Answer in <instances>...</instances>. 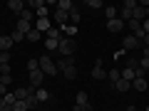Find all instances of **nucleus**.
<instances>
[{"mask_svg": "<svg viewBox=\"0 0 149 111\" xmlns=\"http://www.w3.org/2000/svg\"><path fill=\"white\" fill-rule=\"evenodd\" d=\"M37 59H40V69H42L45 77H55L57 74V64L50 59V54H42V57H37Z\"/></svg>", "mask_w": 149, "mask_h": 111, "instance_id": "obj_1", "label": "nucleus"}, {"mask_svg": "<svg viewBox=\"0 0 149 111\" xmlns=\"http://www.w3.org/2000/svg\"><path fill=\"white\" fill-rule=\"evenodd\" d=\"M57 52L62 54V57H74V40H70V37H62L57 45Z\"/></svg>", "mask_w": 149, "mask_h": 111, "instance_id": "obj_2", "label": "nucleus"}, {"mask_svg": "<svg viewBox=\"0 0 149 111\" xmlns=\"http://www.w3.org/2000/svg\"><path fill=\"white\" fill-rule=\"evenodd\" d=\"M122 47H124V52H132V49H142L144 45L139 42L134 35H127V37H124V42H122Z\"/></svg>", "mask_w": 149, "mask_h": 111, "instance_id": "obj_3", "label": "nucleus"}, {"mask_svg": "<svg viewBox=\"0 0 149 111\" xmlns=\"http://www.w3.org/2000/svg\"><path fill=\"white\" fill-rule=\"evenodd\" d=\"M42 82H45V74H42V69H35V72H30V86L40 89V86H42Z\"/></svg>", "mask_w": 149, "mask_h": 111, "instance_id": "obj_4", "label": "nucleus"}, {"mask_svg": "<svg viewBox=\"0 0 149 111\" xmlns=\"http://www.w3.org/2000/svg\"><path fill=\"white\" fill-rule=\"evenodd\" d=\"M124 27H127V22L119 20V17H114V20H107V30H109V32H122Z\"/></svg>", "mask_w": 149, "mask_h": 111, "instance_id": "obj_5", "label": "nucleus"}, {"mask_svg": "<svg viewBox=\"0 0 149 111\" xmlns=\"http://www.w3.org/2000/svg\"><path fill=\"white\" fill-rule=\"evenodd\" d=\"M55 64H57V72H65V69L74 67V57H60Z\"/></svg>", "mask_w": 149, "mask_h": 111, "instance_id": "obj_6", "label": "nucleus"}, {"mask_svg": "<svg viewBox=\"0 0 149 111\" xmlns=\"http://www.w3.org/2000/svg\"><path fill=\"white\" fill-rule=\"evenodd\" d=\"M92 77H95V79H107V72H104V67H102V59L95 62V67H92Z\"/></svg>", "mask_w": 149, "mask_h": 111, "instance_id": "obj_7", "label": "nucleus"}, {"mask_svg": "<svg viewBox=\"0 0 149 111\" xmlns=\"http://www.w3.org/2000/svg\"><path fill=\"white\" fill-rule=\"evenodd\" d=\"M15 47V42L10 40V35H0V52H10Z\"/></svg>", "mask_w": 149, "mask_h": 111, "instance_id": "obj_8", "label": "nucleus"}, {"mask_svg": "<svg viewBox=\"0 0 149 111\" xmlns=\"http://www.w3.org/2000/svg\"><path fill=\"white\" fill-rule=\"evenodd\" d=\"M50 27H52V25H50V20H47V17H37V20H35V30L40 32V35H42V32H47Z\"/></svg>", "mask_w": 149, "mask_h": 111, "instance_id": "obj_9", "label": "nucleus"}, {"mask_svg": "<svg viewBox=\"0 0 149 111\" xmlns=\"http://www.w3.org/2000/svg\"><path fill=\"white\" fill-rule=\"evenodd\" d=\"M45 37H47V40H55V42H60L65 35H62V30H60V27H55V25H52L47 32H45Z\"/></svg>", "mask_w": 149, "mask_h": 111, "instance_id": "obj_10", "label": "nucleus"}, {"mask_svg": "<svg viewBox=\"0 0 149 111\" xmlns=\"http://www.w3.org/2000/svg\"><path fill=\"white\" fill-rule=\"evenodd\" d=\"M55 22H57L60 27L70 25V12H62V10H55Z\"/></svg>", "mask_w": 149, "mask_h": 111, "instance_id": "obj_11", "label": "nucleus"}, {"mask_svg": "<svg viewBox=\"0 0 149 111\" xmlns=\"http://www.w3.org/2000/svg\"><path fill=\"white\" fill-rule=\"evenodd\" d=\"M32 27H35V25H32V22H25V20H17L15 30H17V32H22V35H27V32H30Z\"/></svg>", "mask_w": 149, "mask_h": 111, "instance_id": "obj_12", "label": "nucleus"}, {"mask_svg": "<svg viewBox=\"0 0 149 111\" xmlns=\"http://www.w3.org/2000/svg\"><path fill=\"white\" fill-rule=\"evenodd\" d=\"M8 8H10L13 12H17V15H20V12L25 10V3H22V0H10V3H8Z\"/></svg>", "mask_w": 149, "mask_h": 111, "instance_id": "obj_13", "label": "nucleus"}, {"mask_svg": "<svg viewBox=\"0 0 149 111\" xmlns=\"http://www.w3.org/2000/svg\"><path fill=\"white\" fill-rule=\"evenodd\" d=\"M85 104H90L87 91H77V96H74V106H85Z\"/></svg>", "mask_w": 149, "mask_h": 111, "instance_id": "obj_14", "label": "nucleus"}, {"mask_svg": "<svg viewBox=\"0 0 149 111\" xmlns=\"http://www.w3.org/2000/svg\"><path fill=\"white\" fill-rule=\"evenodd\" d=\"M72 3H70V0H57V3H55V10H62V12H70L72 10Z\"/></svg>", "mask_w": 149, "mask_h": 111, "instance_id": "obj_15", "label": "nucleus"}, {"mask_svg": "<svg viewBox=\"0 0 149 111\" xmlns=\"http://www.w3.org/2000/svg\"><path fill=\"white\" fill-rule=\"evenodd\" d=\"M114 89H117L119 94H124V91H129V89H132V82H124V79H119V82H114Z\"/></svg>", "mask_w": 149, "mask_h": 111, "instance_id": "obj_16", "label": "nucleus"}, {"mask_svg": "<svg viewBox=\"0 0 149 111\" xmlns=\"http://www.w3.org/2000/svg\"><path fill=\"white\" fill-rule=\"evenodd\" d=\"M60 30H62V35L70 37V40H74V35H77V25H65V27H60Z\"/></svg>", "mask_w": 149, "mask_h": 111, "instance_id": "obj_17", "label": "nucleus"}, {"mask_svg": "<svg viewBox=\"0 0 149 111\" xmlns=\"http://www.w3.org/2000/svg\"><path fill=\"white\" fill-rule=\"evenodd\" d=\"M104 17H107V20H114V17H119V8H114V5L107 8V5H104Z\"/></svg>", "mask_w": 149, "mask_h": 111, "instance_id": "obj_18", "label": "nucleus"}, {"mask_svg": "<svg viewBox=\"0 0 149 111\" xmlns=\"http://www.w3.org/2000/svg\"><path fill=\"white\" fill-rule=\"evenodd\" d=\"M35 96H37V101H40V104H45V101L50 99V91L45 89V86H40V89L35 91Z\"/></svg>", "mask_w": 149, "mask_h": 111, "instance_id": "obj_19", "label": "nucleus"}, {"mask_svg": "<svg viewBox=\"0 0 149 111\" xmlns=\"http://www.w3.org/2000/svg\"><path fill=\"white\" fill-rule=\"evenodd\" d=\"M122 79H124V82H134V79H137V74H134L132 67H124V69H122Z\"/></svg>", "mask_w": 149, "mask_h": 111, "instance_id": "obj_20", "label": "nucleus"}, {"mask_svg": "<svg viewBox=\"0 0 149 111\" xmlns=\"http://www.w3.org/2000/svg\"><path fill=\"white\" fill-rule=\"evenodd\" d=\"M107 77H109V82L114 84V82H119V79H122V69H117V67H114V69H109V72H107Z\"/></svg>", "mask_w": 149, "mask_h": 111, "instance_id": "obj_21", "label": "nucleus"}, {"mask_svg": "<svg viewBox=\"0 0 149 111\" xmlns=\"http://www.w3.org/2000/svg\"><path fill=\"white\" fill-rule=\"evenodd\" d=\"M132 86H134L137 91H147V79H142V77H137V79L132 82Z\"/></svg>", "mask_w": 149, "mask_h": 111, "instance_id": "obj_22", "label": "nucleus"}, {"mask_svg": "<svg viewBox=\"0 0 149 111\" xmlns=\"http://www.w3.org/2000/svg\"><path fill=\"white\" fill-rule=\"evenodd\" d=\"M40 37H42V35H40V32H37L35 27H32V30L25 35V40H27V42H40Z\"/></svg>", "mask_w": 149, "mask_h": 111, "instance_id": "obj_23", "label": "nucleus"}, {"mask_svg": "<svg viewBox=\"0 0 149 111\" xmlns=\"http://www.w3.org/2000/svg\"><path fill=\"white\" fill-rule=\"evenodd\" d=\"M85 5L92 8V10H104V3H102V0H87Z\"/></svg>", "mask_w": 149, "mask_h": 111, "instance_id": "obj_24", "label": "nucleus"}, {"mask_svg": "<svg viewBox=\"0 0 149 111\" xmlns=\"http://www.w3.org/2000/svg\"><path fill=\"white\" fill-rule=\"evenodd\" d=\"M80 10H77V8H72V10H70V25H77V22H80Z\"/></svg>", "mask_w": 149, "mask_h": 111, "instance_id": "obj_25", "label": "nucleus"}, {"mask_svg": "<svg viewBox=\"0 0 149 111\" xmlns=\"http://www.w3.org/2000/svg\"><path fill=\"white\" fill-rule=\"evenodd\" d=\"M25 104H27V109H35L40 101H37V96L35 94H27V99H25Z\"/></svg>", "mask_w": 149, "mask_h": 111, "instance_id": "obj_26", "label": "nucleus"}, {"mask_svg": "<svg viewBox=\"0 0 149 111\" xmlns=\"http://www.w3.org/2000/svg\"><path fill=\"white\" fill-rule=\"evenodd\" d=\"M35 69H40V59H27V72H35Z\"/></svg>", "mask_w": 149, "mask_h": 111, "instance_id": "obj_27", "label": "nucleus"}, {"mask_svg": "<svg viewBox=\"0 0 149 111\" xmlns=\"http://www.w3.org/2000/svg\"><path fill=\"white\" fill-rule=\"evenodd\" d=\"M10 40L17 45V42H22V40H25V35H22V32H17V30H13V32H10Z\"/></svg>", "mask_w": 149, "mask_h": 111, "instance_id": "obj_28", "label": "nucleus"}, {"mask_svg": "<svg viewBox=\"0 0 149 111\" xmlns=\"http://www.w3.org/2000/svg\"><path fill=\"white\" fill-rule=\"evenodd\" d=\"M57 45H60V42H55V40H47V37H45V49H47V52H55Z\"/></svg>", "mask_w": 149, "mask_h": 111, "instance_id": "obj_29", "label": "nucleus"}, {"mask_svg": "<svg viewBox=\"0 0 149 111\" xmlns=\"http://www.w3.org/2000/svg\"><path fill=\"white\" fill-rule=\"evenodd\" d=\"M10 109H13V111H30V109H27V104H25V101H15V104H13Z\"/></svg>", "mask_w": 149, "mask_h": 111, "instance_id": "obj_30", "label": "nucleus"}, {"mask_svg": "<svg viewBox=\"0 0 149 111\" xmlns=\"http://www.w3.org/2000/svg\"><path fill=\"white\" fill-rule=\"evenodd\" d=\"M20 20H25V22H32V10H27V8H25V10L20 12Z\"/></svg>", "mask_w": 149, "mask_h": 111, "instance_id": "obj_31", "label": "nucleus"}, {"mask_svg": "<svg viewBox=\"0 0 149 111\" xmlns=\"http://www.w3.org/2000/svg\"><path fill=\"white\" fill-rule=\"evenodd\" d=\"M0 77H3V79H0V84H3V86H10L13 84V74H0Z\"/></svg>", "mask_w": 149, "mask_h": 111, "instance_id": "obj_32", "label": "nucleus"}, {"mask_svg": "<svg viewBox=\"0 0 149 111\" xmlns=\"http://www.w3.org/2000/svg\"><path fill=\"white\" fill-rule=\"evenodd\" d=\"M65 77H67V79H74V77H77V67H70V69H65Z\"/></svg>", "mask_w": 149, "mask_h": 111, "instance_id": "obj_33", "label": "nucleus"}, {"mask_svg": "<svg viewBox=\"0 0 149 111\" xmlns=\"http://www.w3.org/2000/svg\"><path fill=\"white\" fill-rule=\"evenodd\" d=\"M27 5H30V8H35V10H40V8H45V0H30Z\"/></svg>", "mask_w": 149, "mask_h": 111, "instance_id": "obj_34", "label": "nucleus"}, {"mask_svg": "<svg viewBox=\"0 0 149 111\" xmlns=\"http://www.w3.org/2000/svg\"><path fill=\"white\" fill-rule=\"evenodd\" d=\"M3 64H10V52H0V67Z\"/></svg>", "mask_w": 149, "mask_h": 111, "instance_id": "obj_35", "label": "nucleus"}, {"mask_svg": "<svg viewBox=\"0 0 149 111\" xmlns=\"http://www.w3.org/2000/svg\"><path fill=\"white\" fill-rule=\"evenodd\" d=\"M3 99H5V106H13V104H15V94H10V91H8Z\"/></svg>", "mask_w": 149, "mask_h": 111, "instance_id": "obj_36", "label": "nucleus"}, {"mask_svg": "<svg viewBox=\"0 0 149 111\" xmlns=\"http://www.w3.org/2000/svg\"><path fill=\"white\" fill-rule=\"evenodd\" d=\"M139 67H142V69H147V72H149V57H142V59H139Z\"/></svg>", "mask_w": 149, "mask_h": 111, "instance_id": "obj_37", "label": "nucleus"}, {"mask_svg": "<svg viewBox=\"0 0 149 111\" xmlns=\"http://www.w3.org/2000/svg\"><path fill=\"white\" fill-rule=\"evenodd\" d=\"M74 111H92V104H85V106H74Z\"/></svg>", "mask_w": 149, "mask_h": 111, "instance_id": "obj_38", "label": "nucleus"}, {"mask_svg": "<svg viewBox=\"0 0 149 111\" xmlns=\"http://www.w3.org/2000/svg\"><path fill=\"white\" fill-rule=\"evenodd\" d=\"M47 12H50L47 8H40V10H37V17H47Z\"/></svg>", "mask_w": 149, "mask_h": 111, "instance_id": "obj_39", "label": "nucleus"}, {"mask_svg": "<svg viewBox=\"0 0 149 111\" xmlns=\"http://www.w3.org/2000/svg\"><path fill=\"white\" fill-rule=\"evenodd\" d=\"M142 27H144V32L149 35V20H144V22H142Z\"/></svg>", "mask_w": 149, "mask_h": 111, "instance_id": "obj_40", "label": "nucleus"}, {"mask_svg": "<svg viewBox=\"0 0 149 111\" xmlns=\"http://www.w3.org/2000/svg\"><path fill=\"white\" fill-rule=\"evenodd\" d=\"M142 57H149V47H142Z\"/></svg>", "mask_w": 149, "mask_h": 111, "instance_id": "obj_41", "label": "nucleus"}, {"mask_svg": "<svg viewBox=\"0 0 149 111\" xmlns=\"http://www.w3.org/2000/svg\"><path fill=\"white\" fill-rule=\"evenodd\" d=\"M142 45H144V47H149V35H147V37L142 40Z\"/></svg>", "mask_w": 149, "mask_h": 111, "instance_id": "obj_42", "label": "nucleus"}, {"mask_svg": "<svg viewBox=\"0 0 149 111\" xmlns=\"http://www.w3.org/2000/svg\"><path fill=\"white\" fill-rule=\"evenodd\" d=\"M144 20H149V8H144Z\"/></svg>", "mask_w": 149, "mask_h": 111, "instance_id": "obj_43", "label": "nucleus"}, {"mask_svg": "<svg viewBox=\"0 0 149 111\" xmlns=\"http://www.w3.org/2000/svg\"><path fill=\"white\" fill-rule=\"evenodd\" d=\"M0 109H5V99L3 96H0Z\"/></svg>", "mask_w": 149, "mask_h": 111, "instance_id": "obj_44", "label": "nucleus"}, {"mask_svg": "<svg viewBox=\"0 0 149 111\" xmlns=\"http://www.w3.org/2000/svg\"><path fill=\"white\" fill-rule=\"evenodd\" d=\"M0 111H13V109H10V106H5V109H0Z\"/></svg>", "mask_w": 149, "mask_h": 111, "instance_id": "obj_45", "label": "nucleus"}, {"mask_svg": "<svg viewBox=\"0 0 149 111\" xmlns=\"http://www.w3.org/2000/svg\"><path fill=\"white\" fill-rule=\"evenodd\" d=\"M30 111H37V109H30Z\"/></svg>", "mask_w": 149, "mask_h": 111, "instance_id": "obj_46", "label": "nucleus"}, {"mask_svg": "<svg viewBox=\"0 0 149 111\" xmlns=\"http://www.w3.org/2000/svg\"><path fill=\"white\" fill-rule=\"evenodd\" d=\"M147 111H149V106H147Z\"/></svg>", "mask_w": 149, "mask_h": 111, "instance_id": "obj_47", "label": "nucleus"}, {"mask_svg": "<svg viewBox=\"0 0 149 111\" xmlns=\"http://www.w3.org/2000/svg\"><path fill=\"white\" fill-rule=\"evenodd\" d=\"M122 111H127V109H122Z\"/></svg>", "mask_w": 149, "mask_h": 111, "instance_id": "obj_48", "label": "nucleus"}, {"mask_svg": "<svg viewBox=\"0 0 149 111\" xmlns=\"http://www.w3.org/2000/svg\"><path fill=\"white\" fill-rule=\"evenodd\" d=\"M0 79H3V77H0Z\"/></svg>", "mask_w": 149, "mask_h": 111, "instance_id": "obj_49", "label": "nucleus"}]
</instances>
